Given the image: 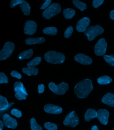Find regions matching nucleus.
I'll return each instance as SVG.
<instances>
[{"label":"nucleus","instance_id":"nucleus-22","mask_svg":"<svg viewBox=\"0 0 114 130\" xmlns=\"http://www.w3.org/2000/svg\"><path fill=\"white\" fill-rule=\"evenodd\" d=\"M112 81V80L109 76L104 75L98 78L97 82L100 85H106L109 84Z\"/></svg>","mask_w":114,"mask_h":130},{"label":"nucleus","instance_id":"nucleus-19","mask_svg":"<svg viewBox=\"0 0 114 130\" xmlns=\"http://www.w3.org/2000/svg\"><path fill=\"white\" fill-rule=\"evenodd\" d=\"M22 72L24 74L28 76L36 75L38 74V69L34 67H28V68H23L22 69Z\"/></svg>","mask_w":114,"mask_h":130},{"label":"nucleus","instance_id":"nucleus-20","mask_svg":"<svg viewBox=\"0 0 114 130\" xmlns=\"http://www.w3.org/2000/svg\"><path fill=\"white\" fill-rule=\"evenodd\" d=\"M20 7L24 15H29L30 13L31 7L29 4L27 2L23 1V3L20 5Z\"/></svg>","mask_w":114,"mask_h":130},{"label":"nucleus","instance_id":"nucleus-7","mask_svg":"<svg viewBox=\"0 0 114 130\" xmlns=\"http://www.w3.org/2000/svg\"><path fill=\"white\" fill-rule=\"evenodd\" d=\"M79 122L77 115L74 111H72L66 116L63 123L66 126L74 128L78 124Z\"/></svg>","mask_w":114,"mask_h":130},{"label":"nucleus","instance_id":"nucleus-41","mask_svg":"<svg viewBox=\"0 0 114 130\" xmlns=\"http://www.w3.org/2000/svg\"><path fill=\"white\" fill-rule=\"evenodd\" d=\"M4 124L2 120H0V129H3L4 127Z\"/></svg>","mask_w":114,"mask_h":130},{"label":"nucleus","instance_id":"nucleus-40","mask_svg":"<svg viewBox=\"0 0 114 130\" xmlns=\"http://www.w3.org/2000/svg\"><path fill=\"white\" fill-rule=\"evenodd\" d=\"M110 17L111 20L114 21V10L110 11Z\"/></svg>","mask_w":114,"mask_h":130},{"label":"nucleus","instance_id":"nucleus-18","mask_svg":"<svg viewBox=\"0 0 114 130\" xmlns=\"http://www.w3.org/2000/svg\"><path fill=\"white\" fill-rule=\"evenodd\" d=\"M14 104L12 103L9 104L7 99L3 96L0 95V110L5 111L8 109L10 105Z\"/></svg>","mask_w":114,"mask_h":130},{"label":"nucleus","instance_id":"nucleus-25","mask_svg":"<svg viewBox=\"0 0 114 130\" xmlns=\"http://www.w3.org/2000/svg\"><path fill=\"white\" fill-rule=\"evenodd\" d=\"M58 30L56 27H49L44 29L42 31L46 35H49L54 36L56 35Z\"/></svg>","mask_w":114,"mask_h":130},{"label":"nucleus","instance_id":"nucleus-38","mask_svg":"<svg viewBox=\"0 0 114 130\" xmlns=\"http://www.w3.org/2000/svg\"><path fill=\"white\" fill-rule=\"evenodd\" d=\"M52 1L51 0H46L45 3L41 6L40 7V9H46L49 6L51 3Z\"/></svg>","mask_w":114,"mask_h":130},{"label":"nucleus","instance_id":"nucleus-28","mask_svg":"<svg viewBox=\"0 0 114 130\" xmlns=\"http://www.w3.org/2000/svg\"><path fill=\"white\" fill-rule=\"evenodd\" d=\"M41 60V58L40 57H35L34 59L29 62L27 64V67H34L39 65Z\"/></svg>","mask_w":114,"mask_h":130},{"label":"nucleus","instance_id":"nucleus-5","mask_svg":"<svg viewBox=\"0 0 114 130\" xmlns=\"http://www.w3.org/2000/svg\"><path fill=\"white\" fill-rule=\"evenodd\" d=\"M48 87L51 91L58 95L64 94L69 88L68 84L64 82L57 85L53 82H51L49 84Z\"/></svg>","mask_w":114,"mask_h":130},{"label":"nucleus","instance_id":"nucleus-16","mask_svg":"<svg viewBox=\"0 0 114 130\" xmlns=\"http://www.w3.org/2000/svg\"><path fill=\"white\" fill-rule=\"evenodd\" d=\"M97 113L95 110L88 109L84 115L85 120L87 122H90L92 119L97 117Z\"/></svg>","mask_w":114,"mask_h":130},{"label":"nucleus","instance_id":"nucleus-12","mask_svg":"<svg viewBox=\"0 0 114 130\" xmlns=\"http://www.w3.org/2000/svg\"><path fill=\"white\" fill-rule=\"evenodd\" d=\"M90 23V20L89 18L84 17L82 18L77 22L76 26L77 30L79 32H84Z\"/></svg>","mask_w":114,"mask_h":130},{"label":"nucleus","instance_id":"nucleus-14","mask_svg":"<svg viewBox=\"0 0 114 130\" xmlns=\"http://www.w3.org/2000/svg\"><path fill=\"white\" fill-rule=\"evenodd\" d=\"M74 59L76 61L83 65L91 64L92 62L90 57L82 54H77L74 57Z\"/></svg>","mask_w":114,"mask_h":130},{"label":"nucleus","instance_id":"nucleus-6","mask_svg":"<svg viewBox=\"0 0 114 130\" xmlns=\"http://www.w3.org/2000/svg\"><path fill=\"white\" fill-rule=\"evenodd\" d=\"M15 48L14 44L11 42H7L5 44L0 52V60H4L9 58Z\"/></svg>","mask_w":114,"mask_h":130},{"label":"nucleus","instance_id":"nucleus-34","mask_svg":"<svg viewBox=\"0 0 114 130\" xmlns=\"http://www.w3.org/2000/svg\"><path fill=\"white\" fill-rule=\"evenodd\" d=\"M11 113L13 116L18 118H21L22 116V111L17 109H12L11 110Z\"/></svg>","mask_w":114,"mask_h":130},{"label":"nucleus","instance_id":"nucleus-43","mask_svg":"<svg viewBox=\"0 0 114 130\" xmlns=\"http://www.w3.org/2000/svg\"><path fill=\"white\" fill-rule=\"evenodd\" d=\"M0 130H2L1 129H0Z\"/></svg>","mask_w":114,"mask_h":130},{"label":"nucleus","instance_id":"nucleus-29","mask_svg":"<svg viewBox=\"0 0 114 130\" xmlns=\"http://www.w3.org/2000/svg\"><path fill=\"white\" fill-rule=\"evenodd\" d=\"M103 58L109 66L114 67V55H104Z\"/></svg>","mask_w":114,"mask_h":130},{"label":"nucleus","instance_id":"nucleus-33","mask_svg":"<svg viewBox=\"0 0 114 130\" xmlns=\"http://www.w3.org/2000/svg\"><path fill=\"white\" fill-rule=\"evenodd\" d=\"M73 31V29L72 26H70L65 31L64 36L65 38H68L72 35Z\"/></svg>","mask_w":114,"mask_h":130},{"label":"nucleus","instance_id":"nucleus-24","mask_svg":"<svg viewBox=\"0 0 114 130\" xmlns=\"http://www.w3.org/2000/svg\"><path fill=\"white\" fill-rule=\"evenodd\" d=\"M15 89L14 90H19L22 91L23 93L26 95H28L26 89L24 87L23 83L21 82H16L15 83L14 85Z\"/></svg>","mask_w":114,"mask_h":130},{"label":"nucleus","instance_id":"nucleus-42","mask_svg":"<svg viewBox=\"0 0 114 130\" xmlns=\"http://www.w3.org/2000/svg\"><path fill=\"white\" fill-rule=\"evenodd\" d=\"M91 130H99L96 125H94L91 128Z\"/></svg>","mask_w":114,"mask_h":130},{"label":"nucleus","instance_id":"nucleus-11","mask_svg":"<svg viewBox=\"0 0 114 130\" xmlns=\"http://www.w3.org/2000/svg\"><path fill=\"white\" fill-rule=\"evenodd\" d=\"M3 121L5 126L8 128L15 129L17 126L18 122L17 120L12 118L8 114H5L3 116Z\"/></svg>","mask_w":114,"mask_h":130},{"label":"nucleus","instance_id":"nucleus-37","mask_svg":"<svg viewBox=\"0 0 114 130\" xmlns=\"http://www.w3.org/2000/svg\"><path fill=\"white\" fill-rule=\"evenodd\" d=\"M10 75L18 79H21L22 78V75L20 73H19L17 71H12L10 73Z\"/></svg>","mask_w":114,"mask_h":130},{"label":"nucleus","instance_id":"nucleus-8","mask_svg":"<svg viewBox=\"0 0 114 130\" xmlns=\"http://www.w3.org/2000/svg\"><path fill=\"white\" fill-rule=\"evenodd\" d=\"M107 45L104 38L100 39L95 45V54L97 56L104 55L106 52Z\"/></svg>","mask_w":114,"mask_h":130},{"label":"nucleus","instance_id":"nucleus-27","mask_svg":"<svg viewBox=\"0 0 114 130\" xmlns=\"http://www.w3.org/2000/svg\"><path fill=\"white\" fill-rule=\"evenodd\" d=\"M30 124L31 130H42V127L38 124L35 118L31 119Z\"/></svg>","mask_w":114,"mask_h":130},{"label":"nucleus","instance_id":"nucleus-30","mask_svg":"<svg viewBox=\"0 0 114 130\" xmlns=\"http://www.w3.org/2000/svg\"><path fill=\"white\" fill-rule=\"evenodd\" d=\"M16 92L15 94V97L19 101L25 100L26 99V95L22 91L19 90H14Z\"/></svg>","mask_w":114,"mask_h":130},{"label":"nucleus","instance_id":"nucleus-17","mask_svg":"<svg viewBox=\"0 0 114 130\" xmlns=\"http://www.w3.org/2000/svg\"><path fill=\"white\" fill-rule=\"evenodd\" d=\"M45 41V39L42 37L37 38H28L25 40V43L28 45L38 44L43 43Z\"/></svg>","mask_w":114,"mask_h":130},{"label":"nucleus","instance_id":"nucleus-1","mask_svg":"<svg viewBox=\"0 0 114 130\" xmlns=\"http://www.w3.org/2000/svg\"><path fill=\"white\" fill-rule=\"evenodd\" d=\"M93 89L91 80L86 79L77 83L74 87V90L77 97L83 99L87 97Z\"/></svg>","mask_w":114,"mask_h":130},{"label":"nucleus","instance_id":"nucleus-3","mask_svg":"<svg viewBox=\"0 0 114 130\" xmlns=\"http://www.w3.org/2000/svg\"><path fill=\"white\" fill-rule=\"evenodd\" d=\"M104 31V29L103 27L98 25H96L87 28L84 32V34L87 36L88 40L91 41L97 36L103 34Z\"/></svg>","mask_w":114,"mask_h":130},{"label":"nucleus","instance_id":"nucleus-31","mask_svg":"<svg viewBox=\"0 0 114 130\" xmlns=\"http://www.w3.org/2000/svg\"><path fill=\"white\" fill-rule=\"evenodd\" d=\"M44 126L47 130H57L58 126L55 123L51 122H46L45 123Z\"/></svg>","mask_w":114,"mask_h":130},{"label":"nucleus","instance_id":"nucleus-23","mask_svg":"<svg viewBox=\"0 0 114 130\" xmlns=\"http://www.w3.org/2000/svg\"><path fill=\"white\" fill-rule=\"evenodd\" d=\"M75 14V11L74 9L71 8L65 9L63 11V14L66 19H72Z\"/></svg>","mask_w":114,"mask_h":130},{"label":"nucleus","instance_id":"nucleus-39","mask_svg":"<svg viewBox=\"0 0 114 130\" xmlns=\"http://www.w3.org/2000/svg\"><path fill=\"white\" fill-rule=\"evenodd\" d=\"M45 86L43 84H40L38 86V92L39 94L42 93L44 92Z\"/></svg>","mask_w":114,"mask_h":130},{"label":"nucleus","instance_id":"nucleus-21","mask_svg":"<svg viewBox=\"0 0 114 130\" xmlns=\"http://www.w3.org/2000/svg\"><path fill=\"white\" fill-rule=\"evenodd\" d=\"M33 54V50L32 49H29L19 54L18 57L20 60L29 59L32 56Z\"/></svg>","mask_w":114,"mask_h":130},{"label":"nucleus","instance_id":"nucleus-2","mask_svg":"<svg viewBox=\"0 0 114 130\" xmlns=\"http://www.w3.org/2000/svg\"><path fill=\"white\" fill-rule=\"evenodd\" d=\"M44 58L46 61L49 63L59 64L64 62L65 57L62 53L50 51L45 54Z\"/></svg>","mask_w":114,"mask_h":130},{"label":"nucleus","instance_id":"nucleus-9","mask_svg":"<svg viewBox=\"0 0 114 130\" xmlns=\"http://www.w3.org/2000/svg\"><path fill=\"white\" fill-rule=\"evenodd\" d=\"M37 24L33 21H27L25 22L24 32L26 35H32L35 34L37 30Z\"/></svg>","mask_w":114,"mask_h":130},{"label":"nucleus","instance_id":"nucleus-35","mask_svg":"<svg viewBox=\"0 0 114 130\" xmlns=\"http://www.w3.org/2000/svg\"><path fill=\"white\" fill-rule=\"evenodd\" d=\"M23 1V0H11L10 3V8H13L17 5H21Z\"/></svg>","mask_w":114,"mask_h":130},{"label":"nucleus","instance_id":"nucleus-26","mask_svg":"<svg viewBox=\"0 0 114 130\" xmlns=\"http://www.w3.org/2000/svg\"><path fill=\"white\" fill-rule=\"evenodd\" d=\"M73 3L74 6L81 11H84L86 10L87 8V6L85 3L78 0H74L73 1Z\"/></svg>","mask_w":114,"mask_h":130},{"label":"nucleus","instance_id":"nucleus-15","mask_svg":"<svg viewBox=\"0 0 114 130\" xmlns=\"http://www.w3.org/2000/svg\"><path fill=\"white\" fill-rule=\"evenodd\" d=\"M102 103L111 107H114V94L108 93L102 98Z\"/></svg>","mask_w":114,"mask_h":130},{"label":"nucleus","instance_id":"nucleus-36","mask_svg":"<svg viewBox=\"0 0 114 130\" xmlns=\"http://www.w3.org/2000/svg\"><path fill=\"white\" fill-rule=\"evenodd\" d=\"M103 0H93L92 3L93 6L94 8H97L103 4Z\"/></svg>","mask_w":114,"mask_h":130},{"label":"nucleus","instance_id":"nucleus-10","mask_svg":"<svg viewBox=\"0 0 114 130\" xmlns=\"http://www.w3.org/2000/svg\"><path fill=\"white\" fill-rule=\"evenodd\" d=\"M97 118L102 124L106 125L108 123L109 113L108 111L105 109H100L97 111Z\"/></svg>","mask_w":114,"mask_h":130},{"label":"nucleus","instance_id":"nucleus-13","mask_svg":"<svg viewBox=\"0 0 114 130\" xmlns=\"http://www.w3.org/2000/svg\"><path fill=\"white\" fill-rule=\"evenodd\" d=\"M44 109L46 112L50 114L58 115L62 113L63 111L62 107L51 104H46Z\"/></svg>","mask_w":114,"mask_h":130},{"label":"nucleus","instance_id":"nucleus-4","mask_svg":"<svg viewBox=\"0 0 114 130\" xmlns=\"http://www.w3.org/2000/svg\"><path fill=\"white\" fill-rule=\"evenodd\" d=\"M60 5L57 3H53L42 12V16L46 19H50L58 14L61 11Z\"/></svg>","mask_w":114,"mask_h":130},{"label":"nucleus","instance_id":"nucleus-32","mask_svg":"<svg viewBox=\"0 0 114 130\" xmlns=\"http://www.w3.org/2000/svg\"><path fill=\"white\" fill-rule=\"evenodd\" d=\"M8 79L7 76L3 72H0V84H7Z\"/></svg>","mask_w":114,"mask_h":130}]
</instances>
